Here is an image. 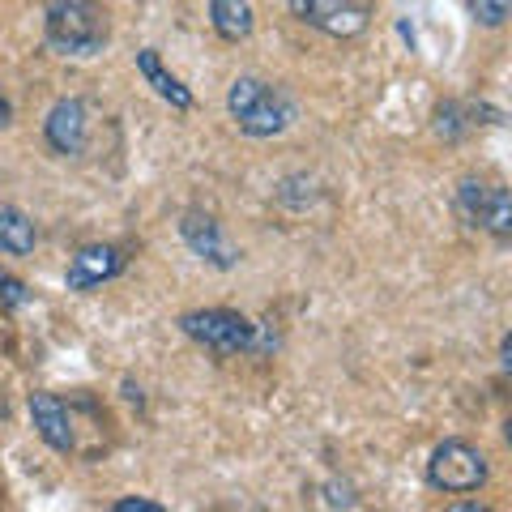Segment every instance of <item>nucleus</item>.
I'll return each mask as SVG.
<instances>
[{
    "label": "nucleus",
    "mask_w": 512,
    "mask_h": 512,
    "mask_svg": "<svg viewBox=\"0 0 512 512\" xmlns=\"http://www.w3.org/2000/svg\"><path fill=\"white\" fill-rule=\"evenodd\" d=\"M124 265H128L124 248H116V244H86L69 261V269H64V286L77 291V295H86V291H94V286L120 278Z\"/></svg>",
    "instance_id": "nucleus-9"
},
{
    "label": "nucleus",
    "mask_w": 512,
    "mask_h": 512,
    "mask_svg": "<svg viewBox=\"0 0 512 512\" xmlns=\"http://www.w3.org/2000/svg\"><path fill=\"white\" fill-rule=\"evenodd\" d=\"M9 120H13V103H9V94L0 90V128H9Z\"/></svg>",
    "instance_id": "nucleus-18"
},
{
    "label": "nucleus",
    "mask_w": 512,
    "mask_h": 512,
    "mask_svg": "<svg viewBox=\"0 0 512 512\" xmlns=\"http://www.w3.org/2000/svg\"><path fill=\"white\" fill-rule=\"evenodd\" d=\"M43 39L56 56L90 60L107 52L111 18L99 0H47L43 9Z\"/></svg>",
    "instance_id": "nucleus-1"
},
{
    "label": "nucleus",
    "mask_w": 512,
    "mask_h": 512,
    "mask_svg": "<svg viewBox=\"0 0 512 512\" xmlns=\"http://www.w3.org/2000/svg\"><path fill=\"white\" fill-rule=\"evenodd\" d=\"M30 423H35L39 440L52 448V453H73L77 448L73 414L56 393H30Z\"/></svg>",
    "instance_id": "nucleus-10"
},
{
    "label": "nucleus",
    "mask_w": 512,
    "mask_h": 512,
    "mask_svg": "<svg viewBox=\"0 0 512 512\" xmlns=\"http://www.w3.org/2000/svg\"><path fill=\"white\" fill-rule=\"evenodd\" d=\"M35 222H30L22 210H13V205H0V252L5 256H30L35 252Z\"/></svg>",
    "instance_id": "nucleus-13"
},
{
    "label": "nucleus",
    "mask_w": 512,
    "mask_h": 512,
    "mask_svg": "<svg viewBox=\"0 0 512 512\" xmlns=\"http://www.w3.org/2000/svg\"><path fill=\"white\" fill-rule=\"evenodd\" d=\"M487 474H491L487 457L466 440L436 444V453L427 461V483L444 495H470L478 487H487Z\"/></svg>",
    "instance_id": "nucleus-4"
},
{
    "label": "nucleus",
    "mask_w": 512,
    "mask_h": 512,
    "mask_svg": "<svg viewBox=\"0 0 512 512\" xmlns=\"http://www.w3.org/2000/svg\"><path fill=\"white\" fill-rule=\"evenodd\" d=\"M43 137L60 158H77L90 146V111L82 99H60L43 120Z\"/></svg>",
    "instance_id": "nucleus-8"
},
{
    "label": "nucleus",
    "mask_w": 512,
    "mask_h": 512,
    "mask_svg": "<svg viewBox=\"0 0 512 512\" xmlns=\"http://www.w3.org/2000/svg\"><path fill=\"white\" fill-rule=\"evenodd\" d=\"M0 419H9V402H5V389H0Z\"/></svg>",
    "instance_id": "nucleus-20"
},
{
    "label": "nucleus",
    "mask_w": 512,
    "mask_h": 512,
    "mask_svg": "<svg viewBox=\"0 0 512 512\" xmlns=\"http://www.w3.org/2000/svg\"><path fill=\"white\" fill-rule=\"evenodd\" d=\"M500 363H504V372L512 367V338H504V346H500Z\"/></svg>",
    "instance_id": "nucleus-19"
},
{
    "label": "nucleus",
    "mask_w": 512,
    "mask_h": 512,
    "mask_svg": "<svg viewBox=\"0 0 512 512\" xmlns=\"http://www.w3.org/2000/svg\"><path fill=\"white\" fill-rule=\"evenodd\" d=\"M111 512H163V504H154V500H116Z\"/></svg>",
    "instance_id": "nucleus-17"
},
{
    "label": "nucleus",
    "mask_w": 512,
    "mask_h": 512,
    "mask_svg": "<svg viewBox=\"0 0 512 512\" xmlns=\"http://www.w3.org/2000/svg\"><path fill=\"white\" fill-rule=\"evenodd\" d=\"M466 9H470V18L478 26L500 30L508 22V13H512V0H466Z\"/></svg>",
    "instance_id": "nucleus-14"
},
{
    "label": "nucleus",
    "mask_w": 512,
    "mask_h": 512,
    "mask_svg": "<svg viewBox=\"0 0 512 512\" xmlns=\"http://www.w3.org/2000/svg\"><path fill=\"white\" fill-rule=\"evenodd\" d=\"M466 111H461V103H440L436 107V133L444 137V141H457L461 133L470 128V120H461Z\"/></svg>",
    "instance_id": "nucleus-15"
},
{
    "label": "nucleus",
    "mask_w": 512,
    "mask_h": 512,
    "mask_svg": "<svg viewBox=\"0 0 512 512\" xmlns=\"http://www.w3.org/2000/svg\"><path fill=\"white\" fill-rule=\"evenodd\" d=\"M457 214L495 239H512V197L504 184H487L478 175H466L457 184Z\"/></svg>",
    "instance_id": "nucleus-5"
},
{
    "label": "nucleus",
    "mask_w": 512,
    "mask_h": 512,
    "mask_svg": "<svg viewBox=\"0 0 512 512\" xmlns=\"http://www.w3.org/2000/svg\"><path fill=\"white\" fill-rule=\"evenodd\" d=\"M291 18L333 39H355L372 26V0H286Z\"/></svg>",
    "instance_id": "nucleus-6"
},
{
    "label": "nucleus",
    "mask_w": 512,
    "mask_h": 512,
    "mask_svg": "<svg viewBox=\"0 0 512 512\" xmlns=\"http://www.w3.org/2000/svg\"><path fill=\"white\" fill-rule=\"evenodd\" d=\"M210 22L218 30V39L227 43H244L256 26L248 0H210Z\"/></svg>",
    "instance_id": "nucleus-12"
},
{
    "label": "nucleus",
    "mask_w": 512,
    "mask_h": 512,
    "mask_svg": "<svg viewBox=\"0 0 512 512\" xmlns=\"http://www.w3.org/2000/svg\"><path fill=\"white\" fill-rule=\"evenodd\" d=\"M180 239L188 244L192 256H201V261L214 265V269H235L239 265V248H231V239H227V231H222V222L214 214L188 210L180 218Z\"/></svg>",
    "instance_id": "nucleus-7"
},
{
    "label": "nucleus",
    "mask_w": 512,
    "mask_h": 512,
    "mask_svg": "<svg viewBox=\"0 0 512 512\" xmlns=\"http://www.w3.org/2000/svg\"><path fill=\"white\" fill-rule=\"evenodd\" d=\"M227 111L239 133L256 141L278 137L295 124V99L265 77H235V86L227 90Z\"/></svg>",
    "instance_id": "nucleus-2"
},
{
    "label": "nucleus",
    "mask_w": 512,
    "mask_h": 512,
    "mask_svg": "<svg viewBox=\"0 0 512 512\" xmlns=\"http://www.w3.org/2000/svg\"><path fill=\"white\" fill-rule=\"evenodd\" d=\"M30 303V291L22 278H13L9 269H0V312H18Z\"/></svg>",
    "instance_id": "nucleus-16"
},
{
    "label": "nucleus",
    "mask_w": 512,
    "mask_h": 512,
    "mask_svg": "<svg viewBox=\"0 0 512 512\" xmlns=\"http://www.w3.org/2000/svg\"><path fill=\"white\" fill-rule=\"evenodd\" d=\"M184 338H192L197 346L214 350V355H244L256 346V325L248 316H239L231 308H197L180 316Z\"/></svg>",
    "instance_id": "nucleus-3"
},
{
    "label": "nucleus",
    "mask_w": 512,
    "mask_h": 512,
    "mask_svg": "<svg viewBox=\"0 0 512 512\" xmlns=\"http://www.w3.org/2000/svg\"><path fill=\"white\" fill-rule=\"evenodd\" d=\"M137 73L146 77V86H150L163 103H171L175 111H192V90H188L175 73L163 69V56H158L154 47H141V52H137Z\"/></svg>",
    "instance_id": "nucleus-11"
}]
</instances>
